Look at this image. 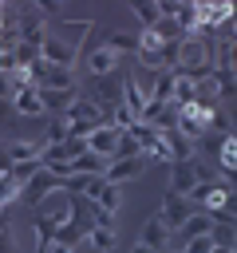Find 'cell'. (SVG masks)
Returning <instances> with one entry per match:
<instances>
[{"label":"cell","instance_id":"1","mask_svg":"<svg viewBox=\"0 0 237 253\" xmlns=\"http://www.w3.org/2000/svg\"><path fill=\"white\" fill-rule=\"evenodd\" d=\"M201 182H213V170H209L201 158H190V162H174V166H170V186H166V190L186 198V194H190L194 186H201Z\"/></svg>","mask_w":237,"mask_h":253},{"label":"cell","instance_id":"2","mask_svg":"<svg viewBox=\"0 0 237 253\" xmlns=\"http://www.w3.org/2000/svg\"><path fill=\"white\" fill-rule=\"evenodd\" d=\"M63 123H67V138H71V134H91L95 126H103L107 115H103L91 99H75V103L63 111Z\"/></svg>","mask_w":237,"mask_h":253},{"label":"cell","instance_id":"3","mask_svg":"<svg viewBox=\"0 0 237 253\" xmlns=\"http://www.w3.org/2000/svg\"><path fill=\"white\" fill-rule=\"evenodd\" d=\"M40 59H43L47 67H75V59H79V43H67L59 32H47L43 43H40Z\"/></svg>","mask_w":237,"mask_h":253},{"label":"cell","instance_id":"4","mask_svg":"<svg viewBox=\"0 0 237 253\" xmlns=\"http://www.w3.org/2000/svg\"><path fill=\"white\" fill-rule=\"evenodd\" d=\"M87 99H91V103H95L103 115H111V107L122 99V67H118L115 75H103V79H95V91H91Z\"/></svg>","mask_w":237,"mask_h":253},{"label":"cell","instance_id":"5","mask_svg":"<svg viewBox=\"0 0 237 253\" xmlns=\"http://www.w3.org/2000/svg\"><path fill=\"white\" fill-rule=\"evenodd\" d=\"M146 166H150V158H146V154H134V158H118V162H107L103 178H107L111 186H126V182L142 178V170H146Z\"/></svg>","mask_w":237,"mask_h":253},{"label":"cell","instance_id":"6","mask_svg":"<svg viewBox=\"0 0 237 253\" xmlns=\"http://www.w3.org/2000/svg\"><path fill=\"white\" fill-rule=\"evenodd\" d=\"M59 190V174H51V170H36L28 182H24V190H20V202L24 206H40L47 194H55Z\"/></svg>","mask_w":237,"mask_h":253},{"label":"cell","instance_id":"7","mask_svg":"<svg viewBox=\"0 0 237 253\" xmlns=\"http://www.w3.org/2000/svg\"><path fill=\"white\" fill-rule=\"evenodd\" d=\"M174 130L198 142V138L205 134V107H198V103H186V107H178V123H174Z\"/></svg>","mask_w":237,"mask_h":253},{"label":"cell","instance_id":"8","mask_svg":"<svg viewBox=\"0 0 237 253\" xmlns=\"http://www.w3.org/2000/svg\"><path fill=\"white\" fill-rule=\"evenodd\" d=\"M87 202H91L95 210L118 213V206H122V190H118V186H111V182L99 174V178H95V186H91V194H87Z\"/></svg>","mask_w":237,"mask_h":253},{"label":"cell","instance_id":"9","mask_svg":"<svg viewBox=\"0 0 237 253\" xmlns=\"http://www.w3.org/2000/svg\"><path fill=\"white\" fill-rule=\"evenodd\" d=\"M190 213H194L190 198H182V194H170V190L162 194V210H158V217H162V221H166L170 229H178V225H182V221H186Z\"/></svg>","mask_w":237,"mask_h":253},{"label":"cell","instance_id":"10","mask_svg":"<svg viewBox=\"0 0 237 253\" xmlns=\"http://www.w3.org/2000/svg\"><path fill=\"white\" fill-rule=\"evenodd\" d=\"M170 233H174V229H170V225H166V221L154 213V217H146V221H142L138 241H142V245H150L154 253H162V249H170Z\"/></svg>","mask_w":237,"mask_h":253},{"label":"cell","instance_id":"11","mask_svg":"<svg viewBox=\"0 0 237 253\" xmlns=\"http://www.w3.org/2000/svg\"><path fill=\"white\" fill-rule=\"evenodd\" d=\"M103 47H111L118 59H134L138 55V32H126V28H111V32H103Z\"/></svg>","mask_w":237,"mask_h":253},{"label":"cell","instance_id":"12","mask_svg":"<svg viewBox=\"0 0 237 253\" xmlns=\"http://www.w3.org/2000/svg\"><path fill=\"white\" fill-rule=\"evenodd\" d=\"M115 142H118V130H115L111 123H103V126H95V130L87 134V150H91V154H99L103 162H111V158H115Z\"/></svg>","mask_w":237,"mask_h":253},{"label":"cell","instance_id":"13","mask_svg":"<svg viewBox=\"0 0 237 253\" xmlns=\"http://www.w3.org/2000/svg\"><path fill=\"white\" fill-rule=\"evenodd\" d=\"M118 67H122V59H118L111 47H103V43H99V47H91V51H87V71H91L95 79H103V75H115Z\"/></svg>","mask_w":237,"mask_h":253},{"label":"cell","instance_id":"14","mask_svg":"<svg viewBox=\"0 0 237 253\" xmlns=\"http://www.w3.org/2000/svg\"><path fill=\"white\" fill-rule=\"evenodd\" d=\"M107 170V162L99 158V154H91V150H83L79 158H67L63 162V170H59V178H75V174H103Z\"/></svg>","mask_w":237,"mask_h":253},{"label":"cell","instance_id":"15","mask_svg":"<svg viewBox=\"0 0 237 253\" xmlns=\"http://www.w3.org/2000/svg\"><path fill=\"white\" fill-rule=\"evenodd\" d=\"M12 107H16V119H40L43 115V103H40V91L36 87H24L12 95Z\"/></svg>","mask_w":237,"mask_h":253},{"label":"cell","instance_id":"16","mask_svg":"<svg viewBox=\"0 0 237 253\" xmlns=\"http://www.w3.org/2000/svg\"><path fill=\"white\" fill-rule=\"evenodd\" d=\"M166 146H170V158H174V162H190V158H198V142L186 138V134H178V130H166ZM174 162H170V166H174Z\"/></svg>","mask_w":237,"mask_h":253},{"label":"cell","instance_id":"17","mask_svg":"<svg viewBox=\"0 0 237 253\" xmlns=\"http://www.w3.org/2000/svg\"><path fill=\"white\" fill-rule=\"evenodd\" d=\"M36 91H40V103H43V115H47V111H51V115H63V111H67V107H71V103L79 99L75 91H43V87H36Z\"/></svg>","mask_w":237,"mask_h":253},{"label":"cell","instance_id":"18","mask_svg":"<svg viewBox=\"0 0 237 253\" xmlns=\"http://www.w3.org/2000/svg\"><path fill=\"white\" fill-rule=\"evenodd\" d=\"M8 146V158H12V166L16 162H32V158H40V150L47 146V142H32V138H12V142H4Z\"/></svg>","mask_w":237,"mask_h":253},{"label":"cell","instance_id":"19","mask_svg":"<svg viewBox=\"0 0 237 253\" xmlns=\"http://www.w3.org/2000/svg\"><path fill=\"white\" fill-rule=\"evenodd\" d=\"M83 241H87L91 249H99V253H111L115 241H118V229H115V225H91Z\"/></svg>","mask_w":237,"mask_h":253},{"label":"cell","instance_id":"20","mask_svg":"<svg viewBox=\"0 0 237 253\" xmlns=\"http://www.w3.org/2000/svg\"><path fill=\"white\" fill-rule=\"evenodd\" d=\"M217 166H221L225 182H233V174H237V142H233V134L221 138V146H217Z\"/></svg>","mask_w":237,"mask_h":253},{"label":"cell","instance_id":"21","mask_svg":"<svg viewBox=\"0 0 237 253\" xmlns=\"http://www.w3.org/2000/svg\"><path fill=\"white\" fill-rule=\"evenodd\" d=\"M130 12H134V16H138V24H142L138 32H150V28L162 20V16H158V0H134V4H130Z\"/></svg>","mask_w":237,"mask_h":253},{"label":"cell","instance_id":"22","mask_svg":"<svg viewBox=\"0 0 237 253\" xmlns=\"http://www.w3.org/2000/svg\"><path fill=\"white\" fill-rule=\"evenodd\" d=\"M170 95H174V71H158V79H154V91H150V99H154V103H174Z\"/></svg>","mask_w":237,"mask_h":253},{"label":"cell","instance_id":"23","mask_svg":"<svg viewBox=\"0 0 237 253\" xmlns=\"http://www.w3.org/2000/svg\"><path fill=\"white\" fill-rule=\"evenodd\" d=\"M134 154H142L138 142H134L126 130H118V142H115V158H111V162H118V158H134Z\"/></svg>","mask_w":237,"mask_h":253},{"label":"cell","instance_id":"24","mask_svg":"<svg viewBox=\"0 0 237 253\" xmlns=\"http://www.w3.org/2000/svg\"><path fill=\"white\" fill-rule=\"evenodd\" d=\"M12 202H20V186H16L8 174H0V213H4Z\"/></svg>","mask_w":237,"mask_h":253},{"label":"cell","instance_id":"25","mask_svg":"<svg viewBox=\"0 0 237 253\" xmlns=\"http://www.w3.org/2000/svg\"><path fill=\"white\" fill-rule=\"evenodd\" d=\"M178 253H213V245H209V237H194V241H186Z\"/></svg>","mask_w":237,"mask_h":253},{"label":"cell","instance_id":"26","mask_svg":"<svg viewBox=\"0 0 237 253\" xmlns=\"http://www.w3.org/2000/svg\"><path fill=\"white\" fill-rule=\"evenodd\" d=\"M63 146H67V154H71V158H79V154L87 150V134H71Z\"/></svg>","mask_w":237,"mask_h":253},{"label":"cell","instance_id":"27","mask_svg":"<svg viewBox=\"0 0 237 253\" xmlns=\"http://www.w3.org/2000/svg\"><path fill=\"white\" fill-rule=\"evenodd\" d=\"M47 142H67V123L59 119V123H51V130H47Z\"/></svg>","mask_w":237,"mask_h":253},{"label":"cell","instance_id":"28","mask_svg":"<svg viewBox=\"0 0 237 253\" xmlns=\"http://www.w3.org/2000/svg\"><path fill=\"white\" fill-rule=\"evenodd\" d=\"M12 170V158H8V146H4V138H0V174H8Z\"/></svg>","mask_w":237,"mask_h":253},{"label":"cell","instance_id":"29","mask_svg":"<svg viewBox=\"0 0 237 253\" xmlns=\"http://www.w3.org/2000/svg\"><path fill=\"white\" fill-rule=\"evenodd\" d=\"M0 253H16V245H12V233H0Z\"/></svg>","mask_w":237,"mask_h":253},{"label":"cell","instance_id":"30","mask_svg":"<svg viewBox=\"0 0 237 253\" xmlns=\"http://www.w3.org/2000/svg\"><path fill=\"white\" fill-rule=\"evenodd\" d=\"M130 253H154V249H150V245H142V241H134V245H130Z\"/></svg>","mask_w":237,"mask_h":253},{"label":"cell","instance_id":"31","mask_svg":"<svg viewBox=\"0 0 237 253\" xmlns=\"http://www.w3.org/2000/svg\"><path fill=\"white\" fill-rule=\"evenodd\" d=\"M213 253H233V249H213Z\"/></svg>","mask_w":237,"mask_h":253},{"label":"cell","instance_id":"32","mask_svg":"<svg viewBox=\"0 0 237 253\" xmlns=\"http://www.w3.org/2000/svg\"><path fill=\"white\" fill-rule=\"evenodd\" d=\"M162 253H178V249H162Z\"/></svg>","mask_w":237,"mask_h":253}]
</instances>
